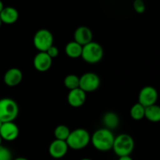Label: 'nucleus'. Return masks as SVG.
<instances>
[{
  "label": "nucleus",
  "mask_w": 160,
  "mask_h": 160,
  "mask_svg": "<svg viewBox=\"0 0 160 160\" xmlns=\"http://www.w3.org/2000/svg\"><path fill=\"white\" fill-rule=\"evenodd\" d=\"M115 137L112 131L107 128H101L95 131L91 142L94 148L100 152H108L112 148Z\"/></svg>",
  "instance_id": "f257e3e1"
},
{
  "label": "nucleus",
  "mask_w": 160,
  "mask_h": 160,
  "mask_svg": "<svg viewBox=\"0 0 160 160\" xmlns=\"http://www.w3.org/2000/svg\"><path fill=\"white\" fill-rule=\"evenodd\" d=\"M91 142V136L88 131L83 128H78L70 131L67 139V145L73 150H81L87 147Z\"/></svg>",
  "instance_id": "f03ea898"
},
{
  "label": "nucleus",
  "mask_w": 160,
  "mask_h": 160,
  "mask_svg": "<svg viewBox=\"0 0 160 160\" xmlns=\"http://www.w3.org/2000/svg\"><path fill=\"white\" fill-rule=\"evenodd\" d=\"M134 148V141L131 135L121 134L114 139L112 148L113 152L119 157L130 156Z\"/></svg>",
  "instance_id": "7ed1b4c3"
},
{
  "label": "nucleus",
  "mask_w": 160,
  "mask_h": 160,
  "mask_svg": "<svg viewBox=\"0 0 160 160\" xmlns=\"http://www.w3.org/2000/svg\"><path fill=\"white\" fill-rule=\"evenodd\" d=\"M19 113L17 103L10 98L0 99V120L2 123L13 122Z\"/></svg>",
  "instance_id": "20e7f679"
},
{
  "label": "nucleus",
  "mask_w": 160,
  "mask_h": 160,
  "mask_svg": "<svg viewBox=\"0 0 160 160\" xmlns=\"http://www.w3.org/2000/svg\"><path fill=\"white\" fill-rule=\"evenodd\" d=\"M103 54L104 51L102 45L92 41L83 46L81 57L88 63L95 64L102 60Z\"/></svg>",
  "instance_id": "39448f33"
},
{
  "label": "nucleus",
  "mask_w": 160,
  "mask_h": 160,
  "mask_svg": "<svg viewBox=\"0 0 160 160\" xmlns=\"http://www.w3.org/2000/svg\"><path fill=\"white\" fill-rule=\"evenodd\" d=\"M53 35L51 31L47 29H40L35 33L33 39L34 47L39 52H46L53 45Z\"/></svg>",
  "instance_id": "423d86ee"
},
{
  "label": "nucleus",
  "mask_w": 160,
  "mask_h": 160,
  "mask_svg": "<svg viewBox=\"0 0 160 160\" xmlns=\"http://www.w3.org/2000/svg\"><path fill=\"white\" fill-rule=\"evenodd\" d=\"M100 86V78L96 73L88 72L80 78L79 88L84 92H92L97 90Z\"/></svg>",
  "instance_id": "0eeeda50"
},
{
  "label": "nucleus",
  "mask_w": 160,
  "mask_h": 160,
  "mask_svg": "<svg viewBox=\"0 0 160 160\" xmlns=\"http://www.w3.org/2000/svg\"><path fill=\"white\" fill-rule=\"evenodd\" d=\"M158 97H159L158 92L154 87L145 86L139 92L138 103L146 108L156 104Z\"/></svg>",
  "instance_id": "6e6552de"
},
{
  "label": "nucleus",
  "mask_w": 160,
  "mask_h": 160,
  "mask_svg": "<svg viewBox=\"0 0 160 160\" xmlns=\"http://www.w3.org/2000/svg\"><path fill=\"white\" fill-rule=\"evenodd\" d=\"M0 136L2 140L7 142L16 140L19 136V128L13 122L3 123L0 128Z\"/></svg>",
  "instance_id": "1a4fd4ad"
},
{
  "label": "nucleus",
  "mask_w": 160,
  "mask_h": 160,
  "mask_svg": "<svg viewBox=\"0 0 160 160\" xmlns=\"http://www.w3.org/2000/svg\"><path fill=\"white\" fill-rule=\"evenodd\" d=\"M68 145L66 141L55 139L48 147L49 155L54 159H61L64 157L68 152Z\"/></svg>",
  "instance_id": "9d476101"
},
{
  "label": "nucleus",
  "mask_w": 160,
  "mask_h": 160,
  "mask_svg": "<svg viewBox=\"0 0 160 160\" xmlns=\"http://www.w3.org/2000/svg\"><path fill=\"white\" fill-rule=\"evenodd\" d=\"M52 59L45 52H39L34 58L33 64L35 70L39 72H45L51 68Z\"/></svg>",
  "instance_id": "9b49d317"
},
{
  "label": "nucleus",
  "mask_w": 160,
  "mask_h": 160,
  "mask_svg": "<svg viewBox=\"0 0 160 160\" xmlns=\"http://www.w3.org/2000/svg\"><path fill=\"white\" fill-rule=\"evenodd\" d=\"M86 92L80 88L70 90L67 95V102L69 105L73 108H79L82 106L86 102Z\"/></svg>",
  "instance_id": "f8f14e48"
},
{
  "label": "nucleus",
  "mask_w": 160,
  "mask_h": 160,
  "mask_svg": "<svg viewBox=\"0 0 160 160\" xmlns=\"http://www.w3.org/2000/svg\"><path fill=\"white\" fill-rule=\"evenodd\" d=\"M73 37H74V42L81 45V46H84L92 42L93 34L90 28L85 26H81L77 28Z\"/></svg>",
  "instance_id": "ddd939ff"
},
{
  "label": "nucleus",
  "mask_w": 160,
  "mask_h": 160,
  "mask_svg": "<svg viewBox=\"0 0 160 160\" xmlns=\"http://www.w3.org/2000/svg\"><path fill=\"white\" fill-rule=\"evenodd\" d=\"M23 79V73L18 68H10L6 72L4 75V82L9 87H15L21 82Z\"/></svg>",
  "instance_id": "4468645a"
},
{
  "label": "nucleus",
  "mask_w": 160,
  "mask_h": 160,
  "mask_svg": "<svg viewBox=\"0 0 160 160\" xmlns=\"http://www.w3.org/2000/svg\"><path fill=\"white\" fill-rule=\"evenodd\" d=\"M19 18V12L15 8L7 6L4 7L0 13V20L2 23L6 24H12L16 23Z\"/></svg>",
  "instance_id": "2eb2a0df"
},
{
  "label": "nucleus",
  "mask_w": 160,
  "mask_h": 160,
  "mask_svg": "<svg viewBox=\"0 0 160 160\" xmlns=\"http://www.w3.org/2000/svg\"><path fill=\"white\" fill-rule=\"evenodd\" d=\"M82 48L83 46L73 41V42H70L67 44L65 47V52L68 57L72 58V59H77V58L81 57Z\"/></svg>",
  "instance_id": "dca6fc26"
},
{
  "label": "nucleus",
  "mask_w": 160,
  "mask_h": 160,
  "mask_svg": "<svg viewBox=\"0 0 160 160\" xmlns=\"http://www.w3.org/2000/svg\"><path fill=\"white\" fill-rule=\"evenodd\" d=\"M102 123L106 126L105 128H107L109 130L115 129L118 127L120 123V119L117 113L114 112H107L105 113L102 118Z\"/></svg>",
  "instance_id": "f3484780"
},
{
  "label": "nucleus",
  "mask_w": 160,
  "mask_h": 160,
  "mask_svg": "<svg viewBox=\"0 0 160 160\" xmlns=\"http://www.w3.org/2000/svg\"><path fill=\"white\" fill-rule=\"evenodd\" d=\"M145 117L153 123L160 122V106L155 104L145 108Z\"/></svg>",
  "instance_id": "a211bd4d"
},
{
  "label": "nucleus",
  "mask_w": 160,
  "mask_h": 160,
  "mask_svg": "<svg viewBox=\"0 0 160 160\" xmlns=\"http://www.w3.org/2000/svg\"><path fill=\"white\" fill-rule=\"evenodd\" d=\"M145 107H144L140 103H136L131 107L130 114L133 120H141L145 117Z\"/></svg>",
  "instance_id": "6ab92c4d"
},
{
  "label": "nucleus",
  "mask_w": 160,
  "mask_h": 160,
  "mask_svg": "<svg viewBox=\"0 0 160 160\" xmlns=\"http://www.w3.org/2000/svg\"><path fill=\"white\" fill-rule=\"evenodd\" d=\"M70 134V131L69 128L63 124L59 125L54 130V135L56 137V139H58V140L67 141Z\"/></svg>",
  "instance_id": "aec40b11"
},
{
  "label": "nucleus",
  "mask_w": 160,
  "mask_h": 160,
  "mask_svg": "<svg viewBox=\"0 0 160 160\" xmlns=\"http://www.w3.org/2000/svg\"><path fill=\"white\" fill-rule=\"evenodd\" d=\"M64 85L69 90L78 88L80 86V78L75 74H69L64 79Z\"/></svg>",
  "instance_id": "412c9836"
},
{
  "label": "nucleus",
  "mask_w": 160,
  "mask_h": 160,
  "mask_svg": "<svg viewBox=\"0 0 160 160\" xmlns=\"http://www.w3.org/2000/svg\"><path fill=\"white\" fill-rule=\"evenodd\" d=\"M12 152L6 147L0 146V160H12Z\"/></svg>",
  "instance_id": "4be33fe9"
},
{
  "label": "nucleus",
  "mask_w": 160,
  "mask_h": 160,
  "mask_svg": "<svg viewBox=\"0 0 160 160\" xmlns=\"http://www.w3.org/2000/svg\"><path fill=\"white\" fill-rule=\"evenodd\" d=\"M133 7L138 13H143L145 11V4L143 0H134Z\"/></svg>",
  "instance_id": "5701e85b"
},
{
  "label": "nucleus",
  "mask_w": 160,
  "mask_h": 160,
  "mask_svg": "<svg viewBox=\"0 0 160 160\" xmlns=\"http://www.w3.org/2000/svg\"><path fill=\"white\" fill-rule=\"evenodd\" d=\"M45 52L52 58V59H54V58H56L58 56H59V49H58L57 47L54 46V45H52L48 50H47Z\"/></svg>",
  "instance_id": "b1692460"
},
{
  "label": "nucleus",
  "mask_w": 160,
  "mask_h": 160,
  "mask_svg": "<svg viewBox=\"0 0 160 160\" xmlns=\"http://www.w3.org/2000/svg\"><path fill=\"white\" fill-rule=\"evenodd\" d=\"M118 160H133V159L130 156H121V157H119Z\"/></svg>",
  "instance_id": "393cba45"
},
{
  "label": "nucleus",
  "mask_w": 160,
  "mask_h": 160,
  "mask_svg": "<svg viewBox=\"0 0 160 160\" xmlns=\"http://www.w3.org/2000/svg\"><path fill=\"white\" fill-rule=\"evenodd\" d=\"M3 9H4V5H3L2 2L0 0V13H1V12L2 11Z\"/></svg>",
  "instance_id": "a878e982"
},
{
  "label": "nucleus",
  "mask_w": 160,
  "mask_h": 160,
  "mask_svg": "<svg viewBox=\"0 0 160 160\" xmlns=\"http://www.w3.org/2000/svg\"><path fill=\"white\" fill-rule=\"evenodd\" d=\"M14 160H28V159L23 157H19V158H17V159H15Z\"/></svg>",
  "instance_id": "bb28decb"
},
{
  "label": "nucleus",
  "mask_w": 160,
  "mask_h": 160,
  "mask_svg": "<svg viewBox=\"0 0 160 160\" xmlns=\"http://www.w3.org/2000/svg\"><path fill=\"white\" fill-rule=\"evenodd\" d=\"M80 160H92V159H88V158H84V159H80Z\"/></svg>",
  "instance_id": "cd10ccee"
},
{
  "label": "nucleus",
  "mask_w": 160,
  "mask_h": 160,
  "mask_svg": "<svg viewBox=\"0 0 160 160\" xmlns=\"http://www.w3.org/2000/svg\"><path fill=\"white\" fill-rule=\"evenodd\" d=\"M2 139L1 136H0V146H1V145H2Z\"/></svg>",
  "instance_id": "c85d7f7f"
},
{
  "label": "nucleus",
  "mask_w": 160,
  "mask_h": 160,
  "mask_svg": "<svg viewBox=\"0 0 160 160\" xmlns=\"http://www.w3.org/2000/svg\"><path fill=\"white\" fill-rule=\"evenodd\" d=\"M2 122L1 121V120H0V128H1V127H2Z\"/></svg>",
  "instance_id": "c756f323"
},
{
  "label": "nucleus",
  "mask_w": 160,
  "mask_h": 160,
  "mask_svg": "<svg viewBox=\"0 0 160 160\" xmlns=\"http://www.w3.org/2000/svg\"><path fill=\"white\" fill-rule=\"evenodd\" d=\"M2 21H1V20H0V27H1V25H2Z\"/></svg>",
  "instance_id": "7c9ffc66"
}]
</instances>
